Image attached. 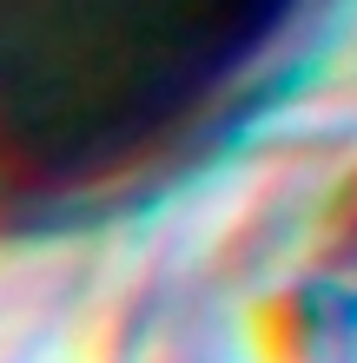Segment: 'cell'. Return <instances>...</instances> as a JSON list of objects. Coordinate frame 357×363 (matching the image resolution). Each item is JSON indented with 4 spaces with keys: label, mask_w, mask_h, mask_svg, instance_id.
<instances>
[{
    "label": "cell",
    "mask_w": 357,
    "mask_h": 363,
    "mask_svg": "<svg viewBox=\"0 0 357 363\" xmlns=\"http://www.w3.org/2000/svg\"><path fill=\"white\" fill-rule=\"evenodd\" d=\"M318 0H0V218L153 179L225 119Z\"/></svg>",
    "instance_id": "cell-1"
}]
</instances>
